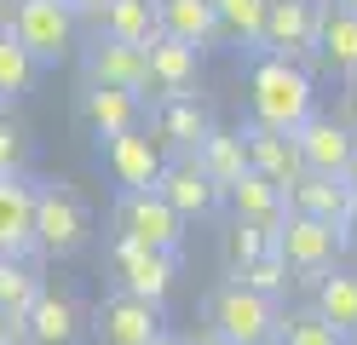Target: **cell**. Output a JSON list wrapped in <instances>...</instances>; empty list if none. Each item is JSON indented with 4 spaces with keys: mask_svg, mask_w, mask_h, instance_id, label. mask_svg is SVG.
Here are the masks:
<instances>
[{
    "mask_svg": "<svg viewBox=\"0 0 357 345\" xmlns=\"http://www.w3.org/2000/svg\"><path fill=\"white\" fill-rule=\"evenodd\" d=\"M93 242V213L63 178H35V253L40 259H75Z\"/></svg>",
    "mask_w": 357,
    "mask_h": 345,
    "instance_id": "6da1fadb",
    "label": "cell"
},
{
    "mask_svg": "<svg viewBox=\"0 0 357 345\" xmlns=\"http://www.w3.org/2000/svg\"><path fill=\"white\" fill-rule=\"evenodd\" d=\"M254 121L259 127H277V132H294L311 109H317V92H311V75L305 63H288V58H271L259 52L254 63Z\"/></svg>",
    "mask_w": 357,
    "mask_h": 345,
    "instance_id": "7a4b0ae2",
    "label": "cell"
},
{
    "mask_svg": "<svg viewBox=\"0 0 357 345\" xmlns=\"http://www.w3.org/2000/svg\"><path fill=\"white\" fill-rule=\"evenodd\" d=\"M0 23L12 29V40L24 46L35 63H63L70 46H75V23L81 17L63 6V0H12Z\"/></svg>",
    "mask_w": 357,
    "mask_h": 345,
    "instance_id": "3957f363",
    "label": "cell"
},
{
    "mask_svg": "<svg viewBox=\"0 0 357 345\" xmlns=\"http://www.w3.org/2000/svg\"><path fill=\"white\" fill-rule=\"evenodd\" d=\"M271 247H277V259L288 265V276L311 288V282H317V276H323L328 265H340V247H346V236H340V224H323V219L288 213V219L271 230Z\"/></svg>",
    "mask_w": 357,
    "mask_h": 345,
    "instance_id": "277c9868",
    "label": "cell"
},
{
    "mask_svg": "<svg viewBox=\"0 0 357 345\" xmlns=\"http://www.w3.org/2000/svg\"><path fill=\"white\" fill-rule=\"evenodd\" d=\"M208 322H213V334H225V339H236V345H271V339H277V305H271L265 293L242 288L236 276L213 288Z\"/></svg>",
    "mask_w": 357,
    "mask_h": 345,
    "instance_id": "5b68a950",
    "label": "cell"
},
{
    "mask_svg": "<svg viewBox=\"0 0 357 345\" xmlns=\"http://www.w3.org/2000/svg\"><path fill=\"white\" fill-rule=\"evenodd\" d=\"M288 63L317 58V0H265V23H259V46Z\"/></svg>",
    "mask_w": 357,
    "mask_h": 345,
    "instance_id": "8992f818",
    "label": "cell"
},
{
    "mask_svg": "<svg viewBox=\"0 0 357 345\" xmlns=\"http://www.w3.org/2000/svg\"><path fill=\"white\" fill-rule=\"evenodd\" d=\"M109 265H116V288L139 293V299H155V305H162V299L173 293V282H178V253L173 247H144V242L116 236Z\"/></svg>",
    "mask_w": 357,
    "mask_h": 345,
    "instance_id": "52a82bcc",
    "label": "cell"
},
{
    "mask_svg": "<svg viewBox=\"0 0 357 345\" xmlns=\"http://www.w3.org/2000/svg\"><path fill=\"white\" fill-rule=\"evenodd\" d=\"M150 190L162 196L185 224H190V219H213V213H219V201H225V196L213 190V178L196 167V155H190V150H173V155L162 161V173H155Z\"/></svg>",
    "mask_w": 357,
    "mask_h": 345,
    "instance_id": "ba28073f",
    "label": "cell"
},
{
    "mask_svg": "<svg viewBox=\"0 0 357 345\" xmlns=\"http://www.w3.org/2000/svg\"><path fill=\"white\" fill-rule=\"evenodd\" d=\"M116 230L127 242H144V247H185V219L155 196V190H121L116 201Z\"/></svg>",
    "mask_w": 357,
    "mask_h": 345,
    "instance_id": "9c48e42d",
    "label": "cell"
},
{
    "mask_svg": "<svg viewBox=\"0 0 357 345\" xmlns=\"http://www.w3.org/2000/svg\"><path fill=\"white\" fill-rule=\"evenodd\" d=\"M93 334H98V345H150L155 334H162V305L116 288L93 311Z\"/></svg>",
    "mask_w": 357,
    "mask_h": 345,
    "instance_id": "30bf717a",
    "label": "cell"
},
{
    "mask_svg": "<svg viewBox=\"0 0 357 345\" xmlns=\"http://www.w3.org/2000/svg\"><path fill=\"white\" fill-rule=\"evenodd\" d=\"M98 155H104V173L116 190H150L155 173H162V144L155 138H144L139 127L132 132H116V138H98Z\"/></svg>",
    "mask_w": 357,
    "mask_h": 345,
    "instance_id": "8fae6325",
    "label": "cell"
},
{
    "mask_svg": "<svg viewBox=\"0 0 357 345\" xmlns=\"http://www.w3.org/2000/svg\"><path fill=\"white\" fill-rule=\"evenodd\" d=\"M0 259H35V178L0 173Z\"/></svg>",
    "mask_w": 357,
    "mask_h": 345,
    "instance_id": "7c38bea8",
    "label": "cell"
},
{
    "mask_svg": "<svg viewBox=\"0 0 357 345\" xmlns=\"http://www.w3.org/2000/svg\"><path fill=\"white\" fill-rule=\"evenodd\" d=\"M81 75H86V81H98V86L150 92V58H144V46H127V40L98 35V40L81 52Z\"/></svg>",
    "mask_w": 357,
    "mask_h": 345,
    "instance_id": "4fadbf2b",
    "label": "cell"
},
{
    "mask_svg": "<svg viewBox=\"0 0 357 345\" xmlns=\"http://www.w3.org/2000/svg\"><path fill=\"white\" fill-rule=\"evenodd\" d=\"M288 138H294L305 173H346V161H351V150H357V132H351L346 121H328V115H317V109H311Z\"/></svg>",
    "mask_w": 357,
    "mask_h": 345,
    "instance_id": "5bb4252c",
    "label": "cell"
},
{
    "mask_svg": "<svg viewBox=\"0 0 357 345\" xmlns=\"http://www.w3.org/2000/svg\"><path fill=\"white\" fill-rule=\"evenodd\" d=\"M81 121L93 138H116V132H132L144 121V92H127V86H98L86 81L81 92Z\"/></svg>",
    "mask_w": 357,
    "mask_h": 345,
    "instance_id": "9a60e30c",
    "label": "cell"
},
{
    "mask_svg": "<svg viewBox=\"0 0 357 345\" xmlns=\"http://www.w3.org/2000/svg\"><path fill=\"white\" fill-rule=\"evenodd\" d=\"M86 334V311L63 293H35V305L24 311V345H81Z\"/></svg>",
    "mask_w": 357,
    "mask_h": 345,
    "instance_id": "2e32d148",
    "label": "cell"
},
{
    "mask_svg": "<svg viewBox=\"0 0 357 345\" xmlns=\"http://www.w3.org/2000/svg\"><path fill=\"white\" fill-rule=\"evenodd\" d=\"M236 132H242V150H248V167H254L259 178H271L277 190H288V184L305 173V161H300V150H294V138H288V132L259 127V121L236 127Z\"/></svg>",
    "mask_w": 357,
    "mask_h": 345,
    "instance_id": "e0dca14e",
    "label": "cell"
},
{
    "mask_svg": "<svg viewBox=\"0 0 357 345\" xmlns=\"http://www.w3.org/2000/svg\"><path fill=\"white\" fill-rule=\"evenodd\" d=\"M282 196H288V213H305V219H323V224H346L351 201H357L340 173H300Z\"/></svg>",
    "mask_w": 357,
    "mask_h": 345,
    "instance_id": "ac0fdd59",
    "label": "cell"
},
{
    "mask_svg": "<svg viewBox=\"0 0 357 345\" xmlns=\"http://www.w3.org/2000/svg\"><path fill=\"white\" fill-rule=\"evenodd\" d=\"M213 127L208 104L196 98V92H162L155 98V144L167 150H196V138Z\"/></svg>",
    "mask_w": 357,
    "mask_h": 345,
    "instance_id": "d6986e66",
    "label": "cell"
},
{
    "mask_svg": "<svg viewBox=\"0 0 357 345\" xmlns=\"http://www.w3.org/2000/svg\"><path fill=\"white\" fill-rule=\"evenodd\" d=\"M311 311H317L328 328L351 345V339H357V270L328 265L317 282H311Z\"/></svg>",
    "mask_w": 357,
    "mask_h": 345,
    "instance_id": "ffe728a7",
    "label": "cell"
},
{
    "mask_svg": "<svg viewBox=\"0 0 357 345\" xmlns=\"http://www.w3.org/2000/svg\"><path fill=\"white\" fill-rule=\"evenodd\" d=\"M144 58H150V92L155 98L162 92H196V81H202V52L173 40V35H155L144 46Z\"/></svg>",
    "mask_w": 357,
    "mask_h": 345,
    "instance_id": "44dd1931",
    "label": "cell"
},
{
    "mask_svg": "<svg viewBox=\"0 0 357 345\" xmlns=\"http://www.w3.org/2000/svg\"><path fill=\"white\" fill-rule=\"evenodd\" d=\"M317 58L346 81L357 75V12L340 0H317Z\"/></svg>",
    "mask_w": 357,
    "mask_h": 345,
    "instance_id": "7402d4cb",
    "label": "cell"
},
{
    "mask_svg": "<svg viewBox=\"0 0 357 345\" xmlns=\"http://www.w3.org/2000/svg\"><path fill=\"white\" fill-rule=\"evenodd\" d=\"M155 23H162V35L196 46V52H213V46H219L213 0H155Z\"/></svg>",
    "mask_w": 357,
    "mask_h": 345,
    "instance_id": "603a6c76",
    "label": "cell"
},
{
    "mask_svg": "<svg viewBox=\"0 0 357 345\" xmlns=\"http://www.w3.org/2000/svg\"><path fill=\"white\" fill-rule=\"evenodd\" d=\"M190 155H196V167L213 178V190H219V196H225L231 184L248 173V150H242V132H236V127H231V132H225V127H208L202 138H196V150H190Z\"/></svg>",
    "mask_w": 357,
    "mask_h": 345,
    "instance_id": "cb8c5ba5",
    "label": "cell"
},
{
    "mask_svg": "<svg viewBox=\"0 0 357 345\" xmlns=\"http://www.w3.org/2000/svg\"><path fill=\"white\" fill-rule=\"evenodd\" d=\"M225 196H231V207H236V219H254V224H265V230H277V224L288 219V196L277 190L271 178H259L254 167L242 173Z\"/></svg>",
    "mask_w": 357,
    "mask_h": 345,
    "instance_id": "d4e9b609",
    "label": "cell"
},
{
    "mask_svg": "<svg viewBox=\"0 0 357 345\" xmlns=\"http://www.w3.org/2000/svg\"><path fill=\"white\" fill-rule=\"evenodd\" d=\"M98 35L109 40H127V46H150L162 35V23H155V0H109L98 12Z\"/></svg>",
    "mask_w": 357,
    "mask_h": 345,
    "instance_id": "484cf974",
    "label": "cell"
},
{
    "mask_svg": "<svg viewBox=\"0 0 357 345\" xmlns=\"http://www.w3.org/2000/svg\"><path fill=\"white\" fill-rule=\"evenodd\" d=\"M35 75H40V63L12 40L6 23H0V109L17 104V98H29V92H35Z\"/></svg>",
    "mask_w": 357,
    "mask_h": 345,
    "instance_id": "4316f807",
    "label": "cell"
},
{
    "mask_svg": "<svg viewBox=\"0 0 357 345\" xmlns=\"http://www.w3.org/2000/svg\"><path fill=\"white\" fill-rule=\"evenodd\" d=\"M231 276H236L242 288L265 293V299H271V305H282V299H288V282H294V276H288V265L277 259V247H265V253H254V259L231 265Z\"/></svg>",
    "mask_w": 357,
    "mask_h": 345,
    "instance_id": "83f0119b",
    "label": "cell"
},
{
    "mask_svg": "<svg viewBox=\"0 0 357 345\" xmlns=\"http://www.w3.org/2000/svg\"><path fill=\"white\" fill-rule=\"evenodd\" d=\"M213 17H219V40L231 46H259V23H265V0H213Z\"/></svg>",
    "mask_w": 357,
    "mask_h": 345,
    "instance_id": "f1b7e54d",
    "label": "cell"
},
{
    "mask_svg": "<svg viewBox=\"0 0 357 345\" xmlns=\"http://www.w3.org/2000/svg\"><path fill=\"white\" fill-rule=\"evenodd\" d=\"M40 293V270L35 259H0V311L6 316H24Z\"/></svg>",
    "mask_w": 357,
    "mask_h": 345,
    "instance_id": "f546056e",
    "label": "cell"
},
{
    "mask_svg": "<svg viewBox=\"0 0 357 345\" xmlns=\"http://www.w3.org/2000/svg\"><path fill=\"white\" fill-rule=\"evenodd\" d=\"M271 345H346V339L305 305V311H277V339Z\"/></svg>",
    "mask_w": 357,
    "mask_h": 345,
    "instance_id": "4dcf8cb0",
    "label": "cell"
},
{
    "mask_svg": "<svg viewBox=\"0 0 357 345\" xmlns=\"http://www.w3.org/2000/svg\"><path fill=\"white\" fill-rule=\"evenodd\" d=\"M29 155H35V138L12 115H0V173H29Z\"/></svg>",
    "mask_w": 357,
    "mask_h": 345,
    "instance_id": "1f68e13d",
    "label": "cell"
},
{
    "mask_svg": "<svg viewBox=\"0 0 357 345\" xmlns=\"http://www.w3.org/2000/svg\"><path fill=\"white\" fill-rule=\"evenodd\" d=\"M265 247H271V230H265V224H254V219H231V230H225V253H231V265L254 259V253H265Z\"/></svg>",
    "mask_w": 357,
    "mask_h": 345,
    "instance_id": "d6a6232c",
    "label": "cell"
},
{
    "mask_svg": "<svg viewBox=\"0 0 357 345\" xmlns=\"http://www.w3.org/2000/svg\"><path fill=\"white\" fill-rule=\"evenodd\" d=\"M0 345H24V316H6V311H0Z\"/></svg>",
    "mask_w": 357,
    "mask_h": 345,
    "instance_id": "836d02e7",
    "label": "cell"
},
{
    "mask_svg": "<svg viewBox=\"0 0 357 345\" xmlns=\"http://www.w3.org/2000/svg\"><path fill=\"white\" fill-rule=\"evenodd\" d=\"M63 6H70L75 17H98V12L109 6V0H63Z\"/></svg>",
    "mask_w": 357,
    "mask_h": 345,
    "instance_id": "e575fe53",
    "label": "cell"
},
{
    "mask_svg": "<svg viewBox=\"0 0 357 345\" xmlns=\"http://www.w3.org/2000/svg\"><path fill=\"white\" fill-rule=\"evenodd\" d=\"M340 236H346V242L357 247V201H351V213H346V224H340Z\"/></svg>",
    "mask_w": 357,
    "mask_h": 345,
    "instance_id": "d590c367",
    "label": "cell"
},
{
    "mask_svg": "<svg viewBox=\"0 0 357 345\" xmlns=\"http://www.w3.org/2000/svg\"><path fill=\"white\" fill-rule=\"evenodd\" d=\"M150 345H190V339H185V334H167V328H162V334H155Z\"/></svg>",
    "mask_w": 357,
    "mask_h": 345,
    "instance_id": "8d00e7d4",
    "label": "cell"
},
{
    "mask_svg": "<svg viewBox=\"0 0 357 345\" xmlns=\"http://www.w3.org/2000/svg\"><path fill=\"white\" fill-rule=\"evenodd\" d=\"M346 184H351V196H357V150H351V161H346V173H340Z\"/></svg>",
    "mask_w": 357,
    "mask_h": 345,
    "instance_id": "74e56055",
    "label": "cell"
},
{
    "mask_svg": "<svg viewBox=\"0 0 357 345\" xmlns=\"http://www.w3.org/2000/svg\"><path fill=\"white\" fill-rule=\"evenodd\" d=\"M190 345H236V339H225V334H213V328H208L202 339H190Z\"/></svg>",
    "mask_w": 357,
    "mask_h": 345,
    "instance_id": "f35d334b",
    "label": "cell"
},
{
    "mask_svg": "<svg viewBox=\"0 0 357 345\" xmlns=\"http://www.w3.org/2000/svg\"><path fill=\"white\" fill-rule=\"evenodd\" d=\"M351 132H357V75H351Z\"/></svg>",
    "mask_w": 357,
    "mask_h": 345,
    "instance_id": "ab89813d",
    "label": "cell"
},
{
    "mask_svg": "<svg viewBox=\"0 0 357 345\" xmlns=\"http://www.w3.org/2000/svg\"><path fill=\"white\" fill-rule=\"evenodd\" d=\"M340 6H346V12H357V0H340Z\"/></svg>",
    "mask_w": 357,
    "mask_h": 345,
    "instance_id": "60d3db41",
    "label": "cell"
}]
</instances>
